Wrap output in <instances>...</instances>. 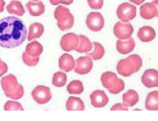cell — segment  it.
I'll return each instance as SVG.
<instances>
[{"label":"cell","instance_id":"cell-13","mask_svg":"<svg viewBox=\"0 0 158 121\" xmlns=\"http://www.w3.org/2000/svg\"><path fill=\"white\" fill-rule=\"evenodd\" d=\"M136 43L133 37H130L127 40H119L116 42V49L119 54H127L134 50Z\"/></svg>","mask_w":158,"mask_h":121},{"label":"cell","instance_id":"cell-33","mask_svg":"<svg viewBox=\"0 0 158 121\" xmlns=\"http://www.w3.org/2000/svg\"><path fill=\"white\" fill-rule=\"evenodd\" d=\"M88 3L92 10H98L102 8L104 2L103 0H88Z\"/></svg>","mask_w":158,"mask_h":121},{"label":"cell","instance_id":"cell-32","mask_svg":"<svg viewBox=\"0 0 158 121\" xmlns=\"http://www.w3.org/2000/svg\"><path fill=\"white\" fill-rule=\"evenodd\" d=\"M124 89H125V83H124V81H123L122 79H120V78H119V80H118V82L117 83L116 86H115L114 88H112V89H109L108 91H109L111 94L117 95V94H118V93H120Z\"/></svg>","mask_w":158,"mask_h":121},{"label":"cell","instance_id":"cell-25","mask_svg":"<svg viewBox=\"0 0 158 121\" xmlns=\"http://www.w3.org/2000/svg\"><path fill=\"white\" fill-rule=\"evenodd\" d=\"M80 38V42L77 48H76L75 51L78 53H88L92 51V43H91L90 40L87 37L84 35L79 36Z\"/></svg>","mask_w":158,"mask_h":121},{"label":"cell","instance_id":"cell-31","mask_svg":"<svg viewBox=\"0 0 158 121\" xmlns=\"http://www.w3.org/2000/svg\"><path fill=\"white\" fill-rule=\"evenodd\" d=\"M24 95V89L22 85L19 84L17 89L15 91H13V93H8V94H6V96L12 99H14V100H18V99H21V98Z\"/></svg>","mask_w":158,"mask_h":121},{"label":"cell","instance_id":"cell-35","mask_svg":"<svg viewBox=\"0 0 158 121\" xmlns=\"http://www.w3.org/2000/svg\"><path fill=\"white\" fill-rule=\"evenodd\" d=\"M112 111H116V110H120V111H127L128 108L127 106H126L124 104L122 103H117L115 105H114L111 108Z\"/></svg>","mask_w":158,"mask_h":121},{"label":"cell","instance_id":"cell-30","mask_svg":"<svg viewBox=\"0 0 158 121\" xmlns=\"http://www.w3.org/2000/svg\"><path fill=\"white\" fill-rule=\"evenodd\" d=\"M22 59L23 61L24 62V64L27 65V66H30V67L36 66L40 60L39 57H31V56L28 55L26 52H24L23 54Z\"/></svg>","mask_w":158,"mask_h":121},{"label":"cell","instance_id":"cell-37","mask_svg":"<svg viewBox=\"0 0 158 121\" xmlns=\"http://www.w3.org/2000/svg\"><path fill=\"white\" fill-rule=\"evenodd\" d=\"M6 2L4 0H0V13H2L4 11V8H5Z\"/></svg>","mask_w":158,"mask_h":121},{"label":"cell","instance_id":"cell-20","mask_svg":"<svg viewBox=\"0 0 158 121\" xmlns=\"http://www.w3.org/2000/svg\"><path fill=\"white\" fill-rule=\"evenodd\" d=\"M66 109L68 111H83L85 110V104L80 98L71 96L66 102Z\"/></svg>","mask_w":158,"mask_h":121},{"label":"cell","instance_id":"cell-18","mask_svg":"<svg viewBox=\"0 0 158 121\" xmlns=\"http://www.w3.org/2000/svg\"><path fill=\"white\" fill-rule=\"evenodd\" d=\"M26 8L29 12L30 16H40L44 14L45 12L44 4L40 1L37 2H30L26 4Z\"/></svg>","mask_w":158,"mask_h":121},{"label":"cell","instance_id":"cell-28","mask_svg":"<svg viewBox=\"0 0 158 121\" xmlns=\"http://www.w3.org/2000/svg\"><path fill=\"white\" fill-rule=\"evenodd\" d=\"M67 80H68V78H67L66 74L61 72H57L53 76L52 84L53 86L57 88L64 87L66 85Z\"/></svg>","mask_w":158,"mask_h":121},{"label":"cell","instance_id":"cell-5","mask_svg":"<svg viewBox=\"0 0 158 121\" xmlns=\"http://www.w3.org/2000/svg\"><path fill=\"white\" fill-rule=\"evenodd\" d=\"M31 95L33 100L40 105L48 103L52 97L50 88L44 86H37L35 87L32 91Z\"/></svg>","mask_w":158,"mask_h":121},{"label":"cell","instance_id":"cell-4","mask_svg":"<svg viewBox=\"0 0 158 121\" xmlns=\"http://www.w3.org/2000/svg\"><path fill=\"white\" fill-rule=\"evenodd\" d=\"M116 14L121 21L130 22L136 17V7L129 2H123L118 7Z\"/></svg>","mask_w":158,"mask_h":121},{"label":"cell","instance_id":"cell-6","mask_svg":"<svg viewBox=\"0 0 158 121\" xmlns=\"http://www.w3.org/2000/svg\"><path fill=\"white\" fill-rule=\"evenodd\" d=\"M113 33L119 40H127L133 34V27L130 22L118 21L114 26Z\"/></svg>","mask_w":158,"mask_h":121},{"label":"cell","instance_id":"cell-27","mask_svg":"<svg viewBox=\"0 0 158 121\" xmlns=\"http://www.w3.org/2000/svg\"><path fill=\"white\" fill-rule=\"evenodd\" d=\"M67 90H68V93L71 95H80L84 91V86L81 81L74 80L68 85Z\"/></svg>","mask_w":158,"mask_h":121},{"label":"cell","instance_id":"cell-36","mask_svg":"<svg viewBox=\"0 0 158 121\" xmlns=\"http://www.w3.org/2000/svg\"><path fill=\"white\" fill-rule=\"evenodd\" d=\"M8 72V66L3 62L2 60H0V77H2V75H5L6 72Z\"/></svg>","mask_w":158,"mask_h":121},{"label":"cell","instance_id":"cell-11","mask_svg":"<svg viewBox=\"0 0 158 121\" xmlns=\"http://www.w3.org/2000/svg\"><path fill=\"white\" fill-rule=\"evenodd\" d=\"M91 104L95 108H102L109 102V97L102 90H95L90 95Z\"/></svg>","mask_w":158,"mask_h":121},{"label":"cell","instance_id":"cell-17","mask_svg":"<svg viewBox=\"0 0 158 121\" xmlns=\"http://www.w3.org/2000/svg\"><path fill=\"white\" fill-rule=\"evenodd\" d=\"M118 80L119 78H118L116 74L112 72H105L101 76L102 84L103 87L105 89H107L108 90L115 87L117 83L118 82Z\"/></svg>","mask_w":158,"mask_h":121},{"label":"cell","instance_id":"cell-24","mask_svg":"<svg viewBox=\"0 0 158 121\" xmlns=\"http://www.w3.org/2000/svg\"><path fill=\"white\" fill-rule=\"evenodd\" d=\"M43 46L39 42L33 41L27 45L25 52L31 57H39L43 52Z\"/></svg>","mask_w":158,"mask_h":121},{"label":"cell","instance_id":"cell-29","mask_svg":"<svg viewBox=\"0 0 158 121\" xmlns=\"http://www.w3.org/2000/svg\"><path fill=\"white\" fill-rule=\"evenodd\" d=\"M6 111H23L24 109L19 102L16 101H7L4 105Z\"/></svg>","mask_w":158,"mask_h":121},{"label":"cell","instance_id":"cell-26","mask_svg":"<svg viewBox=\"0 0 158 121\" xmlns=\"http://www.w3.org/2000/svg\"><path fill=\"white\" fill-rule=\"evenodd\" d=\"M92 46H93L94 50L92 52L87 53V56L90 57L92 60H97L101 59L102 57L104 56L105 54V49L103 48L102 45L101 44L98 43V42H93L92 43Z\"/></svg>","mask_w":158,"mask_h":121},{"label":"cell","instance_id":"cell-34","mask_svg":"<svg viewBox=\"0 0 158 121\" xmlns=\"http://www.w3.org/2000/svg\"><path fill=\"white\" fill-rule=\"evenodd\" d=\"M51 4L54 6L59 5V4H64V5H71L73 3L74 0H49Z\"/></svg>","mask_w":158,"mask_h":121},{"label":"cell","instance_id":"cell-14","mask_svg":"<svg viewBox=\"0 0 158 121\" xmlns=\"http://www.w3.org/2000/svg\"><path fill=\"white\" fill-rule=\"evenodd\" d=\"M139 14L144 19H151L156 17L157 14V8L153 2H147L139 8Z\"/></svg>","mask_w":158,"mask_h":121},{"label":"cell","instance_id":"cell-8","mask_svg":"<svg viewBox=\"0 0 158 121\" xmlns=\"http://www.w3.org/2000/svg\"><path fill=\"white\" fill-rule=\"evenodd\" d=\"M80 38L79 36L74 33H68L64 34L60 39V45L64 51H71L75 50L79 45Z\"/></svg>","mask_w":158,"mask_h":121},{"label":"cell","instance_id":"cell-23","mask_svg":"<svg viewBox=\"0 0 158 121\" xmlns=\"http://www.w3.org/2000/svg\"><path fill=\"white\" fill-rule=\"evenodd\" d=\"M6 11L10 14H14L18 16H22L25 14V9L21 2L17 0H13L6 6Z\"/></svg>","mask_w":158,"mask_h":121},{"label":"cell","instance_id":"cell-21","mask_svg":"<svg viewBox=\"0 0 158 121\" xmlns=\"http://www.w3.org/2000/svg\"><path fill=\"white\" fill-rule=\"evenodd\" d=\"M146 110L149 111L158 110V91H153L147 95L145 101Z\"/></svg>","mask_w":158,"mask_h":121},{"label":"cell","instance_id":"cell-7","mask_svg":"<svg viewBox=\"0 0 158 121\" xmlns=\"http://www.w3.org/2000/svg\"><path fill=\"white\" fill-rule=\"evenodd\" d=\"M86 25L88 28L93 32H98L102 30L105 25V19L100 13L92 12L86 18Z\"/></svg>","mask_w":158,"mask_h":121},{"label":"cell","instance_id":"cell-16","mask_svg":"<svg viewBox=\"0 0 158 121\" xmlns=\"http://www.w3.org/2000/svg\"><path fill=\"white\" fill-rule=\"evenodd\" d=\"M75 67V60L74 57L68 54H64L59 58V68L61 71L69 72Z\"/></svg>","mask_w":158,"mask_h":121},{"label":"cell","instance_id":"cell-15","mask_svg":"<svg viewBox=\"0 0 158 121\" xmlns=\"http://www.w3.org/2000/svg\"><path fill=\"white\" fill-rule=\"evenodd\" d=\"M137 37L139 40L144 43H148L152 41L156 37V32L153 27L150 26H144L139 29L137 33Z\"/></svg>","mask_w":158,"mask_h":121},{"label":"cell","instance_id":"cell-3","mask_svg":"<svg viewBox=\"0 0 158 121\" xmlns=\"http://www.w3.org/2000/svg\"><path fill=\"white\" fill-rule=\"evenodd\" d=\"M54 18L57 21V27L62 31H67L72 28L74 18L70 10L64 6H59L54 13Z\"/></svg>","mask_w":158,"mask_h":121},{"label":"cell","instance_id":"cell-12","mask_svg":"<svg viewBox=\"0 0 158 121\" xmlns=\"http://www.w3.org/2000/svg\"><path fill=\"white\" fill-rule=\"evenodd\" d=\"M18 86H19V82L17 81V78L12 74L4 76L1 80V86L5 95L13 93V91L17 89Z\"/></svg>","mask_w":158,"mask_h":121},{"label":"cell","instance_id":"cell-38","mask_svg":"<svg viewBox=\"0 0 158 121\" xmlns=\"http://www.w3.org/2000/svg\"><path fill=\"white\" fill-rule=\"evenodd\" d=\"M130 2H133L136 5H141V4L145 2V0H130Z\"/></svg>","mask_w":158,"mask_h":121},{"label":"cell","instance_id":"cell-10","mask_svg":"<svg viewBox=\"0 0 158 121\" xmlns=\"http://www.w3.org/2000/svg\"><path fill=\"white\" fill-rule=\"evenodd\" d=\"M141 81L148 89L158 87V71L156 69H147L143 74Z\"/></svg>","mask_w":158,"mask_h":121},{"label":"cell","instance_id":"cell-22","mask_svg":"<svg viewBox=\"0 0 158 121\" xmlns=\"http://www.w3.org/2000/svg\"><path fill=\"white\" fill-rule=\"evenodd\" d=\"M139 95L133 89H129L123 95V102L127 107H133L139 101Z\"/></svg>","mask_w":158,"mask_h":121},{"label":"cell","instance_id":"cell-1","mask_svg":"<svg viewBox=\"0 0 158 121\" xmlns=\"http://www.w3.org/2000/svg\"><path fill=\"white\" fill-rule=\"evenodd\" d=\"M25 24L16 16H8L0 19V46L14 48L23 44L27 38Z\"/></svg>","mask_w":158,"mask_h":121},{"label":"cell","instance_id":"cell-19","mask_svg":"<svg viewBox=\"0 0 158 121\" xmlns=\"http://www.w3.org/2000/svg\"><path fill=\"white\" fill-rule=\"evenodd\" d=\"M44 32V27L40 23H33L29 27V32L27 40L29 41L38 39L43 35Z\"/></svg>","mask_w":158,"mask_h":121},{"label":"cell","instance_id":"cell-2","mask_svg":"<svg viewBox=\"0 0 158 121\" xmlns=\"http://www.w3.org/2000/svg\"><path fill=\"white\" fill-rule=\"evenodd\" d=\"M143 65V60L138 54H131L127 58L120 60L117 64V72L124 77H130L139 71Z\"/></svg>","mask_w":158,"mask_h":121},{"label":"cell","instance_id":"cell-41","mask_svg":"<svg viewBox=\"0 0 158 121\" xmlns=\"http://www.w3.org/2000/svg\"><path fill=\"white\" fill-rule=\"evenodd\" d=\"M0 60H1V59H0Z\"/></svg>","mask_w":158,"mask_h":121},{"label":"cell","instance_id":"cell-39","mask_svg":"<svg viewBox=\"0 0 158 121\" xmlns=\"http://www.w3.org/2000/svg\"><path fill=\"white\" fill-rule=\"evenodd\" d=\"M152 2H153V3L156 6V8H157V14H156V17H158V0H153V1H152Z\"/></svg>","mask_w":158,"mask_h":121},{"label":"cell","instance_id":"cell-9","mask_svg":"<svg viewBox=\"0 0 158 121\" xmlns=\"http://www.w3.org/2000/svg\"><path fill=\"white\" fill-rule=\"evenodd\" d=\"M93 68L92 59L89 56H82L75 60L74 72L78 75H86L92 71Z\"/></svg>","mask_w":158,"mask_h":121},{"label":"cell","instance_id":"cell-40","mask_svg":"<svg viewBox=\"0 0 158 121\" xmlns=\"http://www.w3.org/2000/svg\"><path fill=\"white\" fill-rule=\"evenodd\" d=\"M32 1H34V2H37V1H40V0H32Z\"/></svg>","mask_w":158,"mask_h":121}]
</instances>
